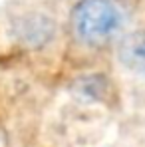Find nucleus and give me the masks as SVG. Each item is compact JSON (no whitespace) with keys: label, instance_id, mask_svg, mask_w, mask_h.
I'll return each instance as SVG.
<instances>
[{"label":"nucleus","instance_id":"f257e3e1","mask_svg":"<svg viewBox=\"0 0 145 147\" xmlns=\"http://www.w3.org/2000/svg\"><path fill=\"white\" fill-rule=\"evenodd\" d=\"M137 0H76L66 20V34L76 48L97 52L115 46L131 30Z\"/></svg>","mask_w":145,"mask_h":147},{"label":"nucleus","instance_id":"f03ea898","mask_svg":"<svg viewBox=\"0 0 145 147\" xmlns=\"http://www.w3.org/2000/svg\"><path fill=\"white\" fill-rule=\"evenodd\" d=\"M115 58L123 70L145 78V24L131 28L115 44Z\"/></svg>","mask_w":145,"mask_h":147},{"label":"nucleus","instance_id":"7ed1b4c3","mask_svg":"<svg viewBox=\"0 0 145 147\" xmlns=\"http://www.w3.org/2000/svg\"><path fill=\"white\" fill-rule=\"evenodd\" d=\"M56 22L54 16L42 8H30L16 18V32L18 36L32 46H42L54 36Z\"/></svg>","mask_w":145,"mask_h":147}]
</instances>
